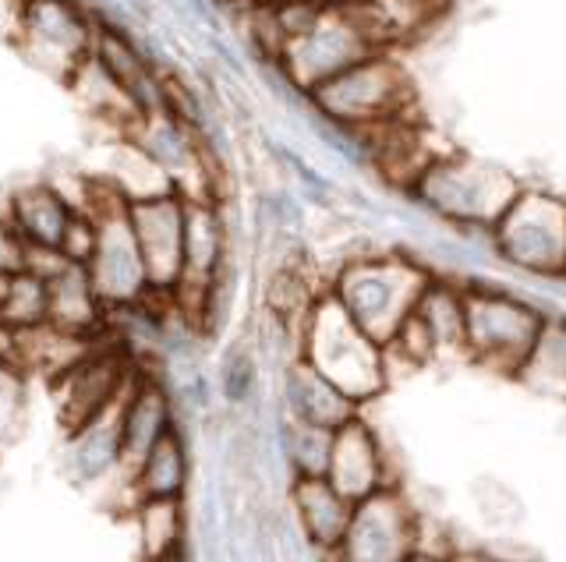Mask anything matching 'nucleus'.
Here are the masks:
<instances>
[{"instance_id":"f257e3e1","label":"nucleus","mask_w":566,"mask_h":562,"mask_svg":"<svg viewBox=\"0 0 566 562\" xmlns=\"http://www.w3.org/2000/svg\"><path fill=\"white\" fill-rule=\"evenodd\" d=\"M521 188L524 184L506 167L447 149L421 170L407 199L457 234L489 237L510 202L521 195Z\"/></svg>"},{"instance_id":"f03ea898","label":"nucleus","mask_w":566,"mask_h":562,"mask_svg":"<svg viewBox=\"0 0 566 562\" xmlns=\"http://www.w3.org/2000/svg\"><path fill=\"white\" fill-rule=\"evenodd\" d=\"M429 279L432 269H424L411 255L368 252L350 255L336 266L329 276V294L354 326L386 347L415 311Z\"/></svg>"},{"instance_id":"7ed1b4c3","label":"nucleus","mask_w":566,"mask_h":562,"mask_svg":"<svg viewBox=\"0 0 566 562\" xmlns=\"http://www.w3.org/2000/svg\"><path fill=\"white\" fill-rule=\"evenodd\" d=\"M305 103L326 125L365 135L411 117L415 82L394 50H379V54H368L365 61L329 78L326 85H318L315 93L305 96Z\"/></svg>"},{"instance_id":"20e7f679","label":"nucleus","mask_w":566,"mask_h":562,"mask_svg":"<svg viewBox=\"0 0 566 562\" xmlns=\"http://www.w3.org/2000/svg\"><path fill=\"white\" fill-rule=\"evenodd\" d=\"M301 361H308L354 403H368L386 390L382 347L347 319V311L323 294L301 326Z\"/></svg>"},{"instance_id":"39448f33","label":"nucleus","mask_w":566,"mask_h":562,"mask_svg":"<svg viewBox=\"0 0 566 562\" xmlns=\"http://www.w3.org/2000/svg\"><path fill=\"white\" fill-rule=\"evenodd\" d=\"M368 54H379V50L347 0H326L294 36L280 43L273 67L287 82V89L305 99Z\"/></svg>"},{"instance_id":"423d86ee","label":"nucleus","mask_w":566,"mask_h":562,"mask_svg":"<svg viewBox=\"0 0 566 562\" xmlns=\"http://www.w3.org/2000/svg\"><path fill=\"white\" fill-rule=\"evenodd\" d=\"M489 252L503 266L538 279L566 276V199L545 188H521L489 234Z\"/></svg>"},{"instance_id":"0eeeda50","label":"nucleus","mask_w":566,"mask_h":562,"mask_svg":"<svg viewBox=\"0 0 566 562\" xmlns=\"http://www.w3.org/2000/svg\"><path fill=\"white\" fill-rule=\"evenodd\" d=\"M468 308V358L500 375H517L538 340L545 311L521 294L492 284H464Z\"/></svg>"},{"instance_id":"6e6552de","label":"nucleus","mask_w":566,"mask_h":562,"mask_svg":"<svg viewBox=\"0 0 566 562\" xmlns=\"http://www.w3.org/2000/svg\"><path fill=\"white\" fill-rule=\"evenodd\" d=\"M99 220V241L96 252L88 258V279L99 294V301L106 305V311H128L149 301V276H146V262H142V252L135 244L132 223H128V202H111L99 213H93Z\"/></svg>"},{"instance_id":"1a4fd4ad","label":"nucleus","mask_w":566,"mask_h":562,"mask_svg":"<svg viewBox=\"0 0 566 562\" xmlns=\"http://www.w3.org/2000/svg\"><path fill=\"white\" fill-rule=\"evenodd\" d=\"M96 22L99 19L82 0H25L18 43L29 50L35 64L57 67V75L67 82L93 54Z\"/></svg>"},{"instance_id":"9d476101","label":"nucleus","mask_w":566,"mask_h":562,"mask_svg":"<svg viewBox=\"0 0 566 562\" xmlns=\"http://www.w3.org/2000/svg\"><path fill=\"white\" fill-rule=\"evenodd\" d=\"M418 534V509L400 488H382L354 502L347 534L336 549L340 562H411Z\"/></svg>"},{"instance_id":"9b49d317","label":"nucleus","mask_w":566,"mask_h":562,"mask_svg":"<svg viewBox=\"0 0 566 562\" xmlns=\"http://www.w3.org/2000/svg\"><path fill=\"white\" fill-rule=\"evenodd\" d=\"M135 375H138V364L124 354L120 347L96 343L78 364H71L61 379H53L64 432L82 428L85 421H93L99 411L111 407V403L128 390Z\"/></svg>"},{"instance_id":"f8f14e48","label":"nucleus","mask_w":566,"mask_h":562,"mask_svg":"<svg viewBox=\"0 0 566 562\" xmlns=\"http://www.w3.org/2000/svg\"><path fill=\"white\" fill-rule=\"evenodd\" d=\"M128 223L146 262L153 294L170 297L185 269V195L170 191V195L128 202Z\"/></svg>"},{"instance_id":"ddd939ff","label":"nucleus","mask_w":566,"mask_h":562,"mask_svg":"<svg viewBox=\"0 0 566 562\" xmlns=\"http://www.w3.org/2000/svg\"><path fill=\"white\" fill-rule=\"evenodd\" d=\"M326 481L350 502H361L382 488H397L394 478H389V460H386L382 438L371 432V425L361 414L350 417L347 425L333 432Z\"/></svg>"},{"instance_id":"4468645a","label":"nucleus","mask_w":566,"mask_h":562,"mask_svg":"<svg viewBox=\"0 0 566 562\" xmlns=\"http://www.w3.org/2000/svg\"><path fill=\"white\" fill-rule=\"evenodd\" d=\"M177 425V403L164 379L138 372L120 414V474H128L146 460V453Z\"/></svg>"},{"instance_id":"2eb2a0df","label":"nucleus","mask_w":566,"mask_h":562,"mask_svg":"<svg viewBox=\"0 0 566 562\" xmlns=\"http://www.w3.org/2000/svg\"><path fill=\"white\" fill-rule=\"evenodd\" d=\"M88 57L120 85L124 96L132 99V107L142 114V120L159 117V67L120 25L99 19L93 36V54Z\"/></svg>"},{"instance_id":"dca6fc26","label":"nucleus","mask_w":566,"mask_h":562,"mask_svg":"<svg viewBox=\"0 0 566 562\" xmlns=\"http://www.w3.org/2000/svg\"><path fill=\"white\" fill-rule=\"evenodd\" d=\"M280 411L294 421H305V425L336 432L350 417H358L361 407L336 390L329 379L318 375L308 361L294 358L280 368Z\"/></svg>"},{"instance_id":"f3484780","label":"nucleus","mask_w":566,"mask_h":562,"mask_svg":"<svg viewBox=\"0 0 566 562\" xmlns=\"http://www.w3.org/2000/svg\"><path fill=\"white\" fill-rule=\"evenodd\" d=\"M135 379H132V385H135ZM132 385L111 403V407L99 411L93 421H85L82 428L67 432L64 474L75 485H96V481L111 478V474L120 470V414H124V400H128Z\"/></svg>"},{"instance_id":"a211bd4d","label":"nucleus","mask_w":566,"mask_h":562,"mask_svg":"<svg viewBox=\"0 0 566 562\" xmlns=\"http://www.w3.org/2000/svg\"><path fill=\"white\" fill-rule=\"evenodd\" d=\"M291 520L312 552H336L347 534L354 502L344 499L326 478H291L287 481Z\"/></svg>"},{"instance_id":"6ab92c4d","label":"nucleus","mask_w":566,"mask_h":562,"mask_svg":"<svg viewBox=\"0 0 566 562\" xmlns=\"http://www.w3.org/2000/svg\"><path fill=\"white\" fill-rule=\"evenodd\" d=\"M350 11L376 43V50H397L415 43L442 22L447 0H347Z\"/></svg>"},{"instance_id":"aec40b11","label":"nucleus","mask_w":566,"mask_h":562,"mask_svg":"<svg viewBox=\"0 0 566 562\" xmlns=\"http://www.w3.org/2000/svg\"><path fill=\"white\" fill-rule=\"evenodd\" d=\"M188 485H191V449H188L181 425H174L146 453V460L124 478L132 506L149 502V499H185Z\"/></svg>"},{"instance_id":"412c9836","label":"nucleus","mask_w":566,"mask_h":562,"mask_svg":"<svg viewBox=\"0 0 566 562\" xmlns=\"http://www.w3.org/2000/svg\"><path fill=\"white\" fill-rule=\"evenodd\" d=\"M411 319L424 329V337L436 347V358H468V308L464 284L450 276H436L424 284Z\"/></svg>"},{"instance_id":"4be33fe9","label":"nucleus","mask_w":566,"mask_h":562,"mask_svg":"<svg viewBox=\"0 0 566 562\" xmlns=\"http://www.w3.org/2000/svg\"><path fill=\"white\" fill-rule=\"evenodd\" d=\"M4 216L18 237L25 244H50V248H61V237L67 231L71 216H75V205H71L53 181H29L18 184L8 195Z\"/></svg>"},{"instance_id":"5701e85b","label":"nucleus","mask_w":566,"mask_h":562,"mask_svg":"<svg viewBox=\"0 0 566 562\" xmlns=\"http://www.w3.org/2000/svg\"><path fill=\"white\" fill-rule=\"evenodd\" d=\"M106 319H111V311L99 301L85 266H67L50 279V326L96 340Z\"/></svg>"},{"instance_id":"b1692460","label":"nucleus","mask_w":566,"mask_h":562,"mask_svg":"<svg viewBox=\"0 0 566 562\" xmlns=\"http://www.w3.org/2000/svg\"><path fill=\"white\" fill-rule=\"evenodd\" d=\"M138 559L142 562H170L188 555V513L185 499H149L132 506Z\"/></svg>"},{"instance_id":"393cba45","label":"nucleus","mask_w":566,"mask_h":562,"mask_svg":"<svg viewBox=\"0 0 566 562\" xmlns=\"http://www.w3.org/2000/svg\"><path fill=\"white\" fill-rule=\"evenodd\" d=\"M513 379L531 393L566 400V315H545L538 340Z\"/></svg>"},{"instance_id":"a878e982","label":"nucleus","mask_w":566,"mask_h":562,"mask_svg":"<svg viewBox=\"0 0 566 562\" xmlns=\"http://www.w3.org/2000/svg\"><path fill=\"white\" fill-rule=\"evenodd\" d=\"M276 449L283 467L291 470V478H326L333 432L315 428L305 421H294L287 414H276Z\"/></svg>"},{"instance_id":"bb28decb","label":"nucleus","mask_w":566,"mask_h":562,"mask_svg":"<svg viewBox=\"0 0 566 562\" xmlns=\"http://www.w3.org/2000/svg\"><path fill=\"white\" fill-rule=\"evenodd\" d=\"M106 181H111L124 202H142V199H156V195H170L174 184L153 156L142 149L135 138H120L111 156V170H106Z\"/></svg>"},{"instance_id":"cd10ccee","label":"nucleus","mask_w":566,"mask_h":562,"mask_svg":"<svg viewBox=\"0 0 566 562\" xmlns=\"http://www.w3.org/2000/svg\"><path fill=\"white\" fill-rule=\"evenodd\" d=\"M50 319V284L43 276L18 269L11 276V287L0 301V326L8 332H25Z\"/></svg>"},{"instance_id":"c85d7f7f","label":"nucleus","mask_w":566,"mask_h":562,"mask_svg":"<svg viewBox=\"0 0 566 562\" xmlns=\"http://www.w3.org/2000/svg\"><path fill=\"white\" fill-rule=\"evenodd\" d=\"M259 385H262V361L252 340H238L227 347V354L220 361V375H217V390L223 396L227 407H248V403L259 400Z\"/></svg>"},{"instance_id":"c756f323","label":"nucleus","mask_w":566,"mask_h":562,"mask_svg":"<svg viewBox=\"0 0 566 562\" xmlns=\"http://www.w3.org/2000/svg\"><path fill=\"white\" fill-rule=\"evenodd\" d=\"M29 407V372L14 361L0 364V443L18 432Z\"/></svg>"},{"instance_id":"7c9ffc66","label":"nucleus","mask_w":566,"mask_h":562,"mask_svg":"<svg viewBox=\"0 0 566 562\" xmlns=\"http://www.w3.org/2000/svg\"><path fill=\"white\" fill-rule=\"evenodd\" d=\"M96 241H99V220L75 209V216H71L67 231L61 237L64 258L71 262V266H88V258H93V252H96Z\"/></svg>"},{"instance_id":"2f4dec72","label":"nucleus","mask_w":566,"mask_h":562,"mask_svg":"<svg viewBox=\"0 0 566 562\" xmlns=\"http://www.w3.org/2000/svg\"><path fill=\"white\" fill-rule=\"evenodd\" d=\"M22 252H25V241L18 237V231L4 216H0V273L22 269Z\"/></svg>"},{"instance_id":"473e14b6","label":"nucleus","mask_w":566,"mask_h":562,"mask_svg":"<svg viewBox=\"0 0 566 562\" xmlns=\"http://www.w3.org/2000/svg\"><path fill=\"white\" fill-rule=\"evenodd\" d=\"M442 562H495L489 549H453Z\"/></svg>"},{"instance_id":"72a5a7b5","label":"nucleus","mask_w":566,"mask_h":562,"mask_svg":"<svg viewBox=\"0 0 566 562\" xmlns=\"http://www.w3.org/2000/svg\"><path fill=\"white\" fill-rule=\"evenodd\" d=\"M11 361V332L0 326V364Z\"/></svg>"}]
</instances>
